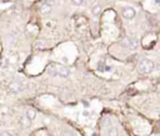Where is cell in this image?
I'll use <instances>...</instances> for the list:
<instances>
[{
    "label": "cell",
    "mask_w": 160,
    "mask_h": 136,
    "mask_svg": "<svg viewBox=\"0 0 160 136\" xmlns=\"http://www.w3.org/2000/svg\"><path fill=\"white\" fill-rule=\"evenodd\" d=\"M123 44H124V46L129 47V49H137V47L139 46V44H138L137 40L130 38V36H125L124 40H123Z\"/></svg>",
    "instance_id": "5b68a950"
},
{
    "label": "cell",
    "mask_w": 160,
    "mask_h": 136,
    "mask_svg": "<svg viewBox=\"0 0 160 136\" xmlns=\"http://www.w3.org/2000/svg\"><path fill=\"white\" fill-rule=\"evenodd\" d=\"M25 87H26V85L24 84L23 81H19V80L13 81V83L9 85V90L11 91L13 94H19V93H23V91L25 90Z\"/></svg>",
    "instance_id": "3957f363"
},
{
    "label": "cell",
    "mask_w": 160,
    "mask_h": 136,
    "mask_svg": "<svg viewBox=\"0 0 160 136\" xmlns=\"http://www.w3.org/2000/svg\"><path fill=\"white\" fill-rule=\"evenodd\" d=\"M0 136H18V135L11 134V132H9V131H3L1 134H0Z\"/></svg>",
    "instance_id": "8fae6325"
},
{
    "label": "cell",
    "mask_w": 160,
    "mask_h": 136,
    "mask_svg": "<svg viewBox=\"0 0 160 136\" xmlns=\"http://www.w3.org/2000/svg\"><path fill=\"white\" fill-rule=\"evenodd\" d=\"M154 70V63L150 59H141L138 63V71L140 74H149Z\"/></svg>",
    "instance_id": "7a4b0ae2"
},
{
    "label": "cell",
    "mask_w": 160,
    "mask_h": 136,
    "mask_svg": "<svg viewBox=\"0 0 160 136\" xmlns=\"http://www.w3.org/2000/svg\"><path fill=\"white\" fill-rule=\"evenodd\" d=\"M108 136H119V130L116 127L108 129Z\"/></svg>",
    "instance_id": "ba28073f"
},
{
    "label": "cell",
    "mask_w": 160,
    "mask_h": 136,
    "mask_svg": "<svg viewBox=\"0 0 160 136\" xmlns=\"http://www.w3.org/2000/svg\"><path fill=\"white\" fill-rule=\"evenodd\" d=\"M84 106H85V107H88V106H89V104H88L86 101H84Z\"/></svg>",
    "instance_id": "5bb4252c"
},
{
    "label": "cell",
    "mask_w": 160,
    "mask_h": 136,
    "mask_svg": "<svg viewBox=\"0 0 160 136\" xmlns=\"http://www.w3.org/2000/svg\"><path fill=\"white\" fill-rule=\"evenodd\" d=\"M25 116L29 119L30 121H33L34 119L36 117V113L34 110H31V109H29V110H26V113H25Z\"/></svg>",
    "instance_id": "52a82bcc"
},
{
    "label": "cell",
    "mask_w": 160,
    "mask_h": 136,
    "mask_svg": "<svg viewBox=\"0 0 160 136\" xmlns=\"http://www.w3.org/2000/svg\"><path fill=\"white\" fill-rule=\"evenodd\" d=\"M64 136H75L73 134V132H65V134H64Z\"/></svg>",
    "instance_id": "4fadbf2b"
},
{
    "label": "cell",
    "mask_w": 160,
    "mask_h": 136,
    "mask_svg": "<svg viewBox=\"0 0 160 136\" xmlns=\"http://www.w3.org/2000/svg\"><path fill=\"white\" fill-rule=\"evenodd\" d=\"M101 13V6L100 5H95L94 8H93V14L95 15V16H98Z\"/></svg>",
    "instance_id": "30bf717a"
},
{
    "label": "cell",
    "mask_w": 160,
    "mask_h": 136,
    "mask_svg": "<svg viewBox=\"0 0 160 136\" xmlns=\"http://www.w3.org/2000/svg\"><path fill=\"white\" fill-rule=\"evenodd\" d=\"M123 18L128 19V20H131L135 18V15H137V11H135L134 8H131V6H128V8H125L123 10Z\"/></svg>",
    "instance_id": "277c9868"
},
{
    "label": "cell",
    "mask_w": 160,
    "mask_h": 136,
    "mask_svg": "<svg viewBox=\"0 0 160 136\" xmlns=\"http://www.w3.org/2000/svg\"><path fill=\"white\" fill-rule=\"evenodd\" d=\"M71 1H73V4H74V5L79 6V5H83L84 0H71Z\"/></svg>",
    "instance_id": "7c38bea8"
},
{
    "label": "cell",
    "mask_w": 160,
    "mask_h": 136,
    "mask_svg": "<svg viewBox=\"0 0 160 136\" xmlns=\"http://www.w3.org/2000/svg\"><path fill=\"white\" fill-rule=\"evenodd\" d=\"M49 74L53 76H60V77H69L70 70L66 66L63 65H52L49 67Z\"/></svg>",
    "instance_id": "6da1fadb"
},
{
    "label": "cell",
    "mask_w": 160,
    "mask_h": 136,
    "mask_svg": "<svg viewBox=\"0 0 160 136\" xmlns=\"http://www.w3.org/2000/svg\"><path fill=\"white\" fill-rule=\"evenodd\" d=\"M50 11H52V5L50 4H43L40 6V13L42 14H50Z\"/></svg>",
    "instance_id": "8992f818"
},
{
    "label": "cell",
    "mask_w": 160,
    "mask_h": 136,
    "mask_svg": "<svg viewBox=\"0 0 160 136\" xmlns=\"http://www.w3.org/2000/svg\"><path fill=\"white\" fill-rule=\"evenodd\" d=\"M21 124H23V126H25V127H29V126H30V124H31V121H30L29 119L25 116V115H24V116H23V119H21Z\"/></svg>",
    "instance_id": "9c48e42d"
}]
</instances>
